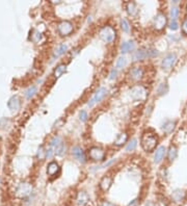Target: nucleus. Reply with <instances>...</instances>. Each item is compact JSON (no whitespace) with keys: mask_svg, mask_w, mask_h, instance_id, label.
Listing matches in <instances>:
<instances>
[{"mask_svg":"<svg viewBox=\"0 0 187 206\" xmlns=\"http://www.w3.org/2000/svg\"><path fill=\"white\" fill-rule=\"evenodd\" d=\"M87 118H89V115H87V112L85 110H81L80 114H79V119L80 121L82 122H85L87 120Z\"/></svg>","mask_w":187,"mask_h":206,"instance_id":"33","label":"nucleus"},{"mask_svg":"<svg viewBox=\"0 0 187 206\" xmlns=\"http://www.w3.org/2000/svg\"><path fill=\"white\" fill-rule=\"evenodd\" d=\"M59 173H60V168H59L57 162H55V161L50 162L48 164V167H47V174H48V176L55 177L56 175H58Z\"/></svg>","mask_w":187,"mask_h":206,"instance_id":"12","label":"nucleus"},{"mask_svg":"<svg viewBox=\"0 0 187 206\" xmlns=\"http://www.w3.org/2000/svg\"><path fill=\"white\" fill-rule=\"evenodd\" d=\"M126 11L130 16H136L137 12H138V8L135 4V2H128L126 5Z\"/></svg>","mask_w":187,"mask_h":206,"instance_id":"23","label":"nucleus"},{"mask_svg":"<svg viewBox=\"0 0 187 206\" xmlns=\"http://www.w3.org/2000/svg\"><path fill=\"white\" fill-rule=\"evenodd\" d=\"M65 72H67V65L65 64H60L58 65L57 67L55 68L54 72H53V75H54L55 78H59L60 76H62Z\"/></svg>","mask_w":187,"mask_h":206,"instance_id":"22","label":"nucleus"},{"mask_svg":"<svg viewBox=\"0 0 187 206\" xmlns=\"http://www.w3.org/2000/svg\"><path fill=\"white\" fill-rule=\"evenodd\" d=\"M7 106L11 110H18L19 108L21 107V100L19 97L14 96L9 99V101L7 102Z\"/></svg>","mask_w":187,"mask_h":206,"instance_id":"13","label":"nucleus"},{"mask_svg":"<svg viewBox=\"0 0 187 206\" xmlns=\"http://www.w3.org/2000/svg\"><path fill=\"white\" fill-rule=\"evenodd\" d=\"M182 29H183V31L185 32L186 34H187V20L184 22V24H183V27H182Z\"/></svg>","mask_w":187,"mask_h":206,"instance_id":"38","label":"nucleus"},{"mask_svg":"<svg viewBox=\"0 0 187 206\" xmlns=\"http://www.w3.org/2000/svg\"><path fill=\"white\" fill-rule=\"evenodd\" d=\"M105 151L100 147H93L89 149V156L94 161H103L105 159Z\"/></svg>","mask_w":187,"mask_h":206,"instance_id":"4","label":"nucleus"},{"mask_svg":"<svg viewBox=\"0 0 187 206\" xmlns=\"http://www.w3.org/2000/svg\"><path fill=\"white\" fill-rule=\"evenodd\" d=\"M36 92H37V89H36V86H30L29 89H28L26 92H25V97H26L27 99H31L36 94Z\"/></svg>","mask_w":187,"mask_h":206,"instance_id":"26","label":"nucleus"},{"mask_svg":"<svg viewBox=\"0 0 187 206\" xmlns=\"http://www.w3.org/2000/svg\"><path fill=\"white\" fill-rule=\"evenodd\" d=\"M179 14H180V11H179V8H178L177 6L171 7V9H170V18L173 19V20H176V19L179 17Z\"/></svg>","mask_w":187,"mask_h":206,"instance_id":"31","label":"nucleus"},{"mask_svg":"<svg viewBox=\"0 0 187 206\" xmlns=\"http://www.w3.org/2000/svg\"><path fill=\"white\" fill-rule=\"evenodd\" d=\"M77 204L79 206H85L89 202V197L85 192H80L77 195Z\"/></svg>","mask_w":187,"mask_h":206,"instance_id":"16","label":"nucleus"},{"mask_svg":"<svg viewBox=\"0 0 187 206\" xmlns=\"http://www.w3.org/2000/svg\"><path fill=\"white\" fill-rule=\"evenodd\" d=\"M101 206H115V205L112 204V203H110V202H108V201H105V202L102 203Z\"/></svg>","mask_w":187,"mask_h":206,"instance_id":"37","label":"nucleus"},{"mask_svg":"<svg viewBox=\"0 0 187 206\" xmlns=\"http://www.w3.org/2000/svg\"><path fill=\"white\" fill-rule=\"evenodd\" d=\"M131 97L135 101H142L146 98V91L145 87L137 86L131 90Z\"/></svg>","mask_w":187,"mask_h":206,"instance_id":"7","label":"nucleus"},{"mask_svg":"<svg viewBox=\"0 0 187 206\" xmlns=\"http://www.w3.org/2000/svg\"><path fill=\"white\" fill-rule=\"evenodd\" d=\"M127 140H128V134L126 133V132H123V133H120V134H117V137H115V140H114V145L115 146H123V145H125V144L127 143Z\"/></svg>","mask_w":187,"mask_h":206,"instance_id":"21","label":"nucleus"},{"mask_svg":"<svg viewBox=\"0 0 187 206\" xmlns=\"http://www.w3.org/2000/svg\"><path fill=\"white\" fill-rule=\"evenodd\" d=\"M175 126H176V122L167 120V121H165L163 124H162L161 128H162V130H163L166 134H170V133L173 132V130L175 129Z\"/></svg>","mask_w":187,"mask_h":206,"instance_id":"19","label":"nucleus"},{"mask_svg":"<svg viewBox=\"0 0 187 206\" xmlns=\"http://www.w3.org/2000/svg\"><path fill=\"white\" fill-rule=\"evenodd\" d=\"M186 194L183 189H175L173 193H171V200L175 203H182L184 200H185Z\"/></svg>","mask_w":187,"mask_h":206,"instance_id":"11","label":"nucleus"},{"mask_svg":"<svg viewBox=\"0 0 187 206\" xmlns=\"http://www.w3.org/2000/svg\"><path fill=\"white\" fill-rule=\"evenodd\" d=\"M68 51V46L65 45V44H62V45H60L57 48V50L55 51L54 53V57H58V56H60L62 54H65V52Z\"/></svg>","mask_w":187,"mask_h":206,"instance_id":"25","label":"nucleus"},{"mask_svg":"<svg viewBox=\"0 0 187 206\" xmlns=\"http://www.w3.org/2000/svg\"><path fill=\"white\" fill-rule=\"evenodd\" d=\"M100 37L105 43H112L117 39V31L111 26H104L100 30Z\"/></svg>","mask_w":187,"mask_h":206,"instance_id":"2","label":"nucleus"},{"mask_svg":"<svg viewBox=\"0 0 187 206\" xmlns=\"http://www.w3.org/2000/svg\"><path fill=\"white\" fill-rule=\"evenodd\" d=\"M121 27L122 29H123V31H125V32H129L130 31V24L129 22H128L126 19H122L121 20Z\"/></svg>","mask_w":187,"mask_h":206,"instance_id":"28","label":"nucleus"},{"mask_svg":"<svg viewBox=\"0 0 187 206\" xmlns=\"http://www.w3.org/2000/svg\"><path fill=\"white\" fill-rule=\"evenodd\" d=\"M130 76L133 80H139L143 76V70L140 67H135L130 71Z\"/></svg>","mask_w":187,"mask_h":206,"instance_id":"17","label":"nucleus"},{"mask_svg":"<svg viewBox=\"0 0 187 206\" xmlns=\"http://www.w3.org/2000/svg\"><path fill=\"white\" fill-rule=\"evenodd\" d=\"M166 154V149H165L164 146H160L159 148L156 150V153H155V156H154V161L156 164H159L163 160L164 156Z\"/></svg>","mask_w":187,"mask_h":206,"instance_id":"14","label":"nucleus"},{"mask_svg":"<svg viewBox=\"0 0 187 206\" xmlns=\"http://www.w3.org/2000/svg\"><path fill=\"white\" fill-rule=\"evenodd\" d=\"M137 205H138V199H134L127 206H137Z\"/></svg>","mask_w":187,"mask_h":206,"instance_id":"36","label":"nucleus"},{"mask_svg":"<svg viewBox=\"0 0 187 206\" xmlns=\"http://www.w3.org/2000/svg\"><path fill=\"white\" fill-rule=\"evenodd\" d=\"M170 28L171 30H177L179 28V24H178L177 20H171V22L170 23Z\"/></svg>","mask_w":187,"mask_h":206,"instance_id":"34","label":"nucleus"},{"mask_svg":"<svg viewBox=\"0 0 187 206\" xmlns=\"http://www.w3.org/2000/svg\"><path fill=\"white\" fill-rule=\"evenodd\" d=\"M141 147L146 152H152L156 149L158 144V136L152 131H145L141 136Z\"/></svg>","mask_w":187,"mask_h":206,"instance_id":"1","label":"nucleus"},{"mask_svg":"<svg viewBox=\"0 0 187 206\" xmlns=\"http://www.w3.org/2000/svg\"><path fill=\"white\" fill-rule=\"evenodd\" d=\"M111 184H112V179H111V178L108 177V176H105V177L102 178L101 181H100L99 186H100V189L103 190V192H107V190L110 189Z\"/></svg>","mask_w":187,"mask_h":206,"instance_id":"15","label":"nucleus"},{"mask_svg":"<svg viewBox=\"0 0 187 206\" xmlns=\"http://www.w3.org/2000/svg\"><path fill=\"white\" fill-rule=\"evenodd\" d=\"M18 194L22 197H26L31 193V186L28 183H22L20 186L18 187Z\"/></svg>","mask_w":187,"mask_h":206,"instance_id":"18","label":"nucleus"},{"mask_svg":"<svg viewBox=\"0 0 187 206\" xmlns=\"http://www.w3.org/2000/svg\"><path fill=\"white\" fill-rule=\"evenodd\" d=\"M158 52L155 51V50H146V49H139L133 53L132 55V59L133 61H143V59L150 57V56H155L157 55Z\"/></svg>","mask_w":187,"mask_h":206,"instance_id":"3","label":"nucleus"},{"mask_svg":"<svg viewBox=\"0 0 187 206\" xmlns=\"http://www.w3.org/2000/svg\"><path fill=\"white\" fill-rule=\"evenodd\" d=\"M126 65H127V58L124 57V56H121V57L117 58V65L115 66H117V69H123V68L126 67Z\"/></svg>","mask_w":187,"mask_h":206,"instance_id":"27","label":"nucleus"},{"mask_svg":"<svg viewBox=\"0 0 187 206\" xmlns=\"http://www.w3.org/2000/svg\"><path fill=\"white\" fill-rule=\"evenodd\" d=\"M176 61H177V55L175 53H170V54H167L163 58V61L161 62V67L165 71H170L175 66Z\"/></svg>","mask_w":187,"mask_h":206,"instance_id":"8","label":"nucleus"},{"mask_svg":"<svg viewBox=\"0 0 187 206\" xmlns=\"http://www.w3.org/2000/svg\"><path fill=\"white\" fill-rule=\"evenodd\" d=\"M37 157L40 159H44L46 157V151H44V147L41 146L39 149V152H37Z\"/></svg>","mask_w":187,"mask_h":206,"instance_id":"32","label":"nucleus"},{"mask_svg":"<svg viewBox=\"0 0 187 206\" xmlns=\"http://www.w3.org/2000/svg\"><path fill=\"white\" fill-rule=\"evenodd\" d=\"M106 95H107V90H106L105 87H100V89L95 93V95L92 97V99L89 101L87 105H89V107H93V106H95L97 103L102 101Z\"/></svg>","mask_w":187,"mask_h":206,"instance_id":"6","label":"nucleus"},{"mask_svg":"<svg viewBox=\"0 0 187 206\" xmlns=\"http://www.w3.org/2000/svg\"><path fill=\"white\" fill-rule=\"evenodd\" d=\"M72 154L74 155V157L77 159L78 161L82 162V164H84V162L86 161V156H85V153H84V151L82 150V148L81 147H74L73 150H72Z\"/></svg>","mask_w":187,"mask_h":206,"instance_id":"10","label":"nucleus"},{"mask_svg":"<svg viewBox=\"0 0 187 206\" xmlns=\"http://www.w3.org/2000/svg\"><path fill=\"white\" fill-rule=\"evenodd\" d=\"M167 156H168V159H170V161L175 160V159L177 158L178 156V149L176 146L174 145H170V148H168V151H167Z\"/></svg>","mask_w":187,"mask_h":206,"instance_id":"24","label":"nucleus"},{"mask_svg":"<svg viewBox=\"0 0 187 206\" xmlns=\"http://www.w3.org/2000/svg\"><path fill=\"white\" fill-rule=\"evenodd\" d=\"M136 147H137V140H131V142L127 145L126 151H127V152H132V151H134V150L136 149Z\"/></svg>","mask_w":187,"mask_h":206,"instance_id":"29","label":"nucleus"},{"mask_svg":"<svg viewBox=\"0 0 187 206\" xmlns=\"http://www.w3.org/2000/svg\"><path fill=\"white\" fill-rule=\"evenodd\" d=\"M57 30L61 37H68L73 32L74 27L70 21H62L58 24Z\"/></svg>","mask_w":187,"mask_h":206,"instance_id":"5","label":"nucleus"},{"mask_svg":"<svg viewBox=\"0 0 187 206\" xmlns=\"http://www.w3.org/2000/svg\"><path fill=\"white\" fill-rule=\"evenodd\" d=\"M166 16L163 12H158L154 18V21H153V26H154L156 30H162L165 27V25H166Z\"/></svg>","mask_w":187,"mask_h":206,"instance_id":"9","label":"nucleus"},{"mask_svg":"<svg viewBox=\"0 0 187 206\" xmlns=\"http://www.w3.org/2000/svg\"><path fill=\"white\" fill-rule=\"evenodd\" d=\"M167 91H168L167 83H161L158 87V94L159 95H164V94L167 93Z\"/></svg>","mask_w":187,"mask_h":206,"instance_id":"30","label":"nucleus"},{"mask_svg":"<svg viewBox=\"0 0 187 206\" xmlns=\"http://www.w3.org/2000/svg\"><path fill=\"white\" fill-rule=\"evenodd\" d=\"M134 48H135V44H134L133 41H127L122 44L121 46V52L122 53H128L133 51Z\"/></svg>","mask_w":187,"mask_h":206,"instance_id":"20","label":"nucleus"},{"mask_svg":"<svg viewBox=\"0 0 187 206\" xmlns=\"http://www.w3.org/2000/svg\"><path fill=\"white\" fill-rule=\"evenodd\" d=\"M117 71L113 69V70L110 72V75H109V79H110V80L115 79V78H117Z\"/></svg>","mask_w":187,"mask_h":206,"instance_id":"35","label":"nucleus"}]
</instances>
